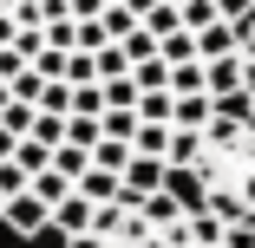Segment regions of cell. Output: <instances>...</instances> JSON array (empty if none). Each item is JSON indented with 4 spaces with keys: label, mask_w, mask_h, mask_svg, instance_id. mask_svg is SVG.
<instances>
[{
    "label": "cell",
    "mask_w": 255,
    "mask_h": 248,
    "mask_svg": "<svg viewBox=\"0 0 255 248\" xmlns=\"http://www.w3.org/2000/svg\"><path fill=\"white\" fill-rule=\"evenodd\" d=\"M190 46H196V59L203 66H216V59H236V46H242V26H203V33H190Z\"/></svg>",
    "instance_id": "2"
},
{
    "label": "cell",
    "mask_w": 255,
    "mask_h": 248,
    "mask_svg": "<svg viewBox=\"0 0 255 248\" xmlns=\"http://www.w3.org/2000/svg\"><path fill=\"white\" fill-rule=\"evenodd\" d=\"M196 151H203V131H170V151H164V164L183 176V170L196 164Z\"/></svg>",
    "instance_id": "11"
},
{
    "label": "cell",
    "mask_w": 255,
    "mask_h": 248,
    "mask_svg": "<svg viewBox=\"0 0 255 248\" xmlns=\"http://www.w3.org/2000/svg\"><path fill=\"white\" fill-rule=\"evenodd\" d=\"M13 151H20V137H7V131H0V164H7Z\"/></svg>",
    "instance_id": "21"
},
{
    "label": "cell",
    "mask_w": 255,
    "mask_h": 248,
    "mask_svg": "<svg viewBox=\"0 0 255 248\" xmlns=\"http://www.w3.org/2000/svg\"><path fill=\"white\" fill-rule=\"evenodd\" d=\"M26 196H33V203H39V209H46V216H53V209H59V203H66V196H72V183H66V176H59V170H39V176H33V183H26Z\"/></svg>",
    "instance_id": "5"
},
{
    "label": "cell",
    "mask_w": 255,
    "mask_h": 248,
    "mask_svg": "<svg viewBox=\"0 0 255 248\" xmlns=\"http://www.w3.org/2000/svg\"><path fill=\"white\" fill-rule=\"evenodd\" d=\"M0 222H7L13 235H39V229H46V209L20 189V196H7V203H0Z\"/></svg>",
    "instance_id": "3"
},
{
    "label": "cell",
    "mask_w": 255,
    "mask_h": 248,
    "mask_svg": "<svg viewBox=\"0 0 255 248\" xmlns=\"http://www.w3.org/2000/svg\"><path fill=\"white\" fill-rule=\"evenodd\" d=\"M72 189L85 196V203H92V209H98V203H118V176H105V170H92V164H85V176H79Z\"/></svg>",
    "instance_id": "10"
},
{
    "label": "cell",
    "mask_w": 255,
    "mask_h": 248,
    "mask_svg": "<svg viewBox=\"0 0 255 248\" xmlns=\"http://www.w3.org/2000/svg\"><path fill=\"white\" fill-rule=\"evenodd\" d=\"M216 248H255V222H223V242Z\"/></svg>",
    "instance_id": "19"
},
{
    "label": "cell",
    "mask_w": 255,
    "mask_h": 248,
    "mask_svg": "<svg viewBox=\"0 0 255 248\" xmlns=\"http://www.w3.org/2000/svg\"><path fill=\"white\" fill-rule=\"evenodd\" d=\"M26 183H33V176H26V170H20V164L7 157V164H0V203H7V196H20Z\"/></svg>",
    "instance_id": "18"
},
{
    "label": "cell",
    "mask_w": 255,
    "mask_h": 248,
    "mask_svg": "<svg viewBox=\"0 0 255 248\" xmlns=\"http://www.w3.org/2000/svg\"><path fill=\"white\" fill-rule=\"evenodd\" d=\"M150 39H170V33H183V20H177V7H164V0H157V7H150L144 20H137Z\"/></svg>",
    "instance_id": "14"
},
{
    "label": "cell",
    "mask_w": 255,
    "mask_h": 248,
    "mask_svg": "<svg viewBox=\"0 0 255 248\" xmlns=\"http://www.w3.org/2000/svg\"><path fill=\"white\" fill-rule=\"evenodd\" d=\"M131 216H137V222H144L150 235H164V229H177V222H183L190 209H183V196H177V189H157V196H144V203H137Z\"/></svg>",
    "instance_id": "1"
},
{
    "label": "cell",
    "mask_w": 255,
    "mask_h": 248,
    "mask_svg": "<svg viewBox=\"0 0 255 248\" xmlns=\"http://www.w3.org/2000/svg\"><path fill=\"white\" fill-rule=\"evenodd\" d=\"M66 248H105V242H98V235H72Z\"/></svg>",
    "instance_id": "22"
},
{
    "label": "cell",
    "mask_w": 255,
    "mask_h": 248,
    "mask_svg": "<svg viewBox=\"0 0 255 248\" xmlns=\"http://www.w3.org/2000/svg\"><path fill=\"white\" fill-rule=\"evenodd\" d=\"M131 85H137V98L164 91V85H170V66H164V59H137V66H131Z\"/></svg>",
    "instance_id": "12"
},
{
    "label": "cell",
    "mask_w": 255,
    "mask_h": 248,
    "mask_svg": "<svg viewBox=\"0 0 255 248\" xmlns=\"http://www.w3.org/2000/svg\"><path fill=\"white\" fill-rule=\"evenodd\" d=\"M170 98H210L203 91V59H183V66H170V85H164Z\"/></svg>",
    "instance_id": "7"
},
{
    "label": "cell",
    "mask_w": 255,
    "mask_h": 248,
    "mask_svg": "<svg viewBox=\"0 0 255 248\" xmlns=\"http://www.w3.org/2000/svg\"><path fill=\"white\" fill-rule=\"evenodd\" d=\"M79 26V46H72V53H98V46H112L105 33H98V20H72Z\"/></svg>",
    "instance_id": "20"
},
{
    "label": "cell",
    "mask_w": 255,
    "mask_h": 248,
    "mask_svg": "<svg viewBox=\"0 0 255 248\" xmlns=\"http://www.w3.org/2000/svg\"><path fill=\"white\" fill-rule=\"evenodd\" d=\"M66 144H72V151H98V118H66Z\"/></svg>",
    "instance_id": "16"
},
{
    "label": "cell",
    "mask_w": 255,
    "mask_h": 248,
    "mask_svg": "<svg viewBox=\"0 0 255 248\" xmlns=\"http://www.w3.org/2000/svg\"><path fill=\"white\" fill-rule=\"evenodd\" d=\"M210 124V98H170V131H203Z\"/></svg>",
    "instance_id": "9"
},
{
    "label": "cell",
    "mask_w": 255,
    "mask_h": 248,
    "mask_svg": "<svg viewBox=\"0 0 255 248\" xmlns=\"http://www.w3.org/2000/svg\"><path fill=\"white\" fill-rule=\"evenodd\" d=\"M39 39H46V53H59V59H66L72 46H79V26H72V20H53V26H39Z\"/></svg>",
    "instance_id": "15"
},
{
    "label": "cell",
    "mask_w": 255,
    "mask_h": 248,
    "mask_svg": "<svg viewBox=\"0 0 255 248\" xmlns=\"http://www.w3.org/2000/svg\"><path fill=\"white\" fill-rule=\"evenodd\" d=\"M183 242H190V248H216V242H223V222H216L210 209H190V216H183Z\"/></svg>",
    "instance_id": "6"
},
{
    "label": "cell",
    "mask_w": 255,
    "mask_h": 248,
    "mask_svg": "<svg viewBox=\"0 0 255 248\" xmlns=\"http://www.w3.org/2000/svg\"><path fill=\"white\" fill-rule=\"evenodd\" d=\"M125 222H131V203H98V209H92V222H85V235L118 242V235H125Z\"/></svg>",
    "instance_id": "4"
},
{
    "label": "cell",
    "mask_w": 255,
    "mask_h": 248,
    "mask_svg": "<svg viewBox=\"0 0 255 248\" xmlns=\"http://www.w3.org/2000/svg\"><path fill=\"white\" fill-rule=\"evenodd\" d=\"M131 131H137V111H105V118H98V137H105V144H125V151H131Z\"/></svg>",
    "instance_id": "13"
},
{
    "label": "cell",
    "mask_w": 255,
    "mask_h": 248,
    "mask_svg": "<svg viewBox=\"0 0 255 248\" xmlns=\"http://www.w3.org/2000/svg\"><path fill=\"white\" fill-rule=\"evenodd\" d=\"M164 151H170V124H137L131 131V157H157L164 164Z\"/></svg>",
    "instance_id": "8"
},
{
    "label": "cell",
    "mask_w": 255,
    "mask_h": 248,
    "mask_svg": "<svg viewBox=\"0 0 255 248\" xmlns=\"http://www.w3.org/2000/svg\"><path fill=\"white\" fill-rule=\"evenodd\" d=\"M210 7H216L223 26H249V20H255V0H210Z\"/></svg>",
    "instance_id": "17"
}]
</instances>
